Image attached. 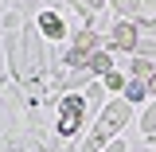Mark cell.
Returning <instances> with one entry per match:
<instances>
[{
  "mask_svg": "<svg viewBox=\"0 0 156 152\" xmlns=\"http://www.w3.org/2000/svg\"><path fill=\"white\" fill-rule=\"evenodd\" d=\"M125 113H129V109H125V105H113V113L105 117V121H101V129H98V136H109L117 129V125H121V121H125Z\"/></svg>",
  "mask_w": 156,
  "mask_h": 152,
  "instance_id": "1",
  "label": "cell"
},
{
  "mask_svg": "<svg viewBox=\"0 0 156 152\" xmlns=\"http://www.w3.org/2000/svg\"><path fill=\"white\" fill-rule=\"evenodd\" d=\"M78 121V101H66V121H62V133H70Z\"/></svg>",
  "mask_w": 156,
  "mask_h": 152,
  "instance_id": "2",
  "label": "cell"
},
{
  "mask_svg": "<svg viewBox=\"0 0 156 152\" xmlns=\"http://www.w3.org/2000/svg\"><path fill=\"white\" fill-rule=\"evenodd\" d=\"M43 31H47V35H62V23H58V16H43Z\"/></svg>",
  "mask_w": 156,
  "mask_h": 152,
  "instance_id": "3",
  "label": "cell"
}]
</instances>
